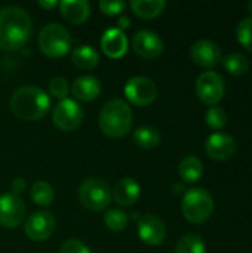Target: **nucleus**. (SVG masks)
Segmentation results:
<instances>
[{"label": "nucleus", "mask_w": 252, "mask_h": 253, "mask_svg": "<svg viewBox=\"0 0 252 253\" xmlns=\"http://www.w3.org/2000/svg\"><path fill=\"white\" fill-rule=\"evenodd\" d=\"M33 22L28 12L19 6L0 9V49L13 52L21 49L30 39Z\"/></svg>", "instance_id": "f257e3e1"}, {"label": "nucleus", "mask_w": 252, "mask_h": 253, "mask_svg": "<svg viewBox=\"0 0 252 253\" xmlns=\"http://www.w3.org/2000/svg\"><path fill=\"white\" fill-rule=\"evenodd\" d=\"M12 113L22 120L34 122L43 119L50 107V98L46 92L36 86H24L16 89L9 101Z\"/></svg>", "instance_id": "f03ea898"}, {"label": "nucleus", "mask_w": 252, "mask_h": 253, "mask_svg": "<svg viewBox=\"0 0 252 253\" xmlns=\"http://www.w3.org/2000/svg\"><path fill=\"white\" fill-rule=\"evenodd\" d=\"M100 127L110 138H122L132 127V110L122 99L108 101L100 113Z\"/></svg>", "instance_id": "7ed1b4c3"}, {"label": "nucleus", "mask_w": 252, "mask_h": 253, "mask_svg": "<svg viewBox=\"0 0 252 253\" xmlns=\"http://www.w3.org/2000/svg\"><path fill=\"white\" fill-rule=\"evenodd\" d=\"M181 212L189 222L203 224L214 212V199L205 188H192L183 197Z\"/></svg>", "instance_id": "20e7f679"}, {"label": "nucleus", "mask_w": 252, "mask_h": 253, "mask_svg": "<svg viewBox=\"0 0 252 253\" xmlns=\"http://www.w3.org/2000/svg\"><path fill=\"white\" fill-rule=\"evenodd\" d=\"M39 49L49 58H61L71 47L70 33L59 24H48L45 25L37 37Z\"/></svg>", "instance_id": "39448f33"}, {"label": "nucleus", "mask_w": 252, "mask_h": 253, "mask_svg": "<svg viewBox=\"0 0 252 253\" xmlns=\"http://www.w3.org/2000/svg\"><path fill=\"white\" fill-rule=\"evenodd\" d=\"M80 203L92 212L104 211L111 202V190L101 178H88L79 188Z\"/></svg>", "instance_id": "423d86ee"}, {"label": "nucleus", "mask_w": 252, "mask_h": 253, "mask_svg": "<svg viewBox=\"0 0 252 253\" xmlns=\"http://www.w3.org/2000/svg\"><path fill=\"white\" fill-rule=\"evenodd\" d=\"M224 90V79L215 71H205L196 80V95L203 104L209 107L217 105L223 99Z\"/></svg>", "instance_id": "0eeeda50"}, {"label": "nucleus", "mask_w": 252, "mask_h": 253, "mask_svg": "<svg viewBox=\"0 0 252 253\" xmlns=\"http://www.w3.org/2000/svg\"><path fill=\"white\" fill-rule=\"evenodd\" d=\"M52 120L55 126L62 132L76 130L83 122V110L73 99H61L52 113Z\"/></svg>", "instance_id": "6e6552de"}, {"label": "nucleus", "mask_w": 252, "mask_h": 253, "mask_svg": "<svg viewBox=\"0 0 252 253\" xmlns=\"http://www.w3.org/2000/svg\"><path fill=\"white\" fill-rule=\"evenodd\" d=\"M125 95L129 102L138 107H146L150 105L156 101L157 98V86L156 83L143 76H137L128 80L125 84Z\"/></svg>", "instance_id": "1a4fd4ad"}, {"label": "nucleus", "mask_w": 252, "mask_h": 253, "mask_svg": "<svg viewBox=\"0 0 252 253\" xmlns=\"http://www.w3.org/2000/svg\"><path fill=\"white\" fill-rule=\"evenodd\" d=\"M25 218V203L24 200L13 194L0 196V225L4 228H16L22 224Z\"/></svg>", "instance_id": "9d476101"}, {"label": "nucleus", "mask_w": 252, "mask_h": 253, "mask_svg": "<svg viewBox=\"0 0 252 253\" xmlns=\"http://www.w3.org/2000/svg\"><path fill=\"white\" fill-rule=\"evenodd\" d=\"M55 230V218L45 211L33 213L24 225L25 236L33 242H45L48 240Z\"/></svg>", "instance_id": "9b49d317"}, {"label": "nucleus", "mask_w": 252, "mask_h": 253, "mask_svg": "<svg viewBox=\"0 0 252 253\" xmlns=\"http://www.w3.org/2000/svg\"><path fill=\"white\" fill-rule=\"evenodd\" d=\"M205 151L212 160L226 162L236 154V141L229 133L217 132L206 139Z\"/></svg>", "instance_id": "f8f14e48"}, {"label": "nucleus", "mask_w": 252, "mask_h": 253, "mask_svg": "<svg viewBox=\"0 0 252 253\" xmlns=\"http://www.w3.org/2000/svg\"><path fill=\"white\" fill-rule=\"evenodd\" d=\"M132 47L138 56L144 59H154L162 53L163 42L157 33L150 30H141L134 36Z\"/></svg>", "instance_id": "ddd939ff"}, {"label": "nucleus", "mask_w": 252, "mask_h": 253, "mask_svg": "<svg viewBox=\"0 0 252 253\" xmlns=\"http://www.w3.org/2000/svg\"><path fill=\"white\" fill-rule=\"evenodd\" d=\"M190 56L193 62L202 68H214L217 67L223 56H221V49L217 43L211 40H198L193 43L190 49Z\"/></svg>", "instance_id": "4468645a"}, {"label": "nucleus", "mask_w": 252, "mask_h": 253, "mask_svg": "<svg viewBox=\"0 0 252 253\" xmlns=\"http://www.w3.org/2000/svg\"><path fill=\"white\" fill-rule=\"evenodd\" d=\"M138 236L149 246H159L166 239V227L160 218L144 215L138 221Z\"/></svg>", "instance_id": "2eb2a0df"}, {"label": "nucleus", "mask_w": 252, "mask_h": 253, "mask_svg": "<svg viewBox=\"0 0 252 253\" xmlns=\"http://www.w3.org/2000/svg\"><path fill=\"white\" fill-rule=\"evenodd\" d=\"M101 47L108 58L119 59L128 50V39L122 30L110 28L104 33L101 39Z\"/></svg>", "instance_id": "dca6fc26"}, {"label": "nucleus", "mask_w": 252, "mask_h": 253, "mask_svg": "<svg viewBox=\"0 0 252 253\" xmlns=\"http://www.w3.org/2000/svg\"><path fill=\"white\" fill-rule=\"evenodd\" d=\"M58 6L64 19L74 25L83 24L91 13V4L86 0H65Z\"/></svg>", "instance_id": "f3484780"}, {"label": "nucleus", "mask_w": 252, "mask_h": 253, "mask_svg": "<svg viewBox=\"0 0 252 253\" xmlns=\"http://www.w3.org/2000/svg\"><path fill=\"white\" fill-rule=\"evenodd\" d=\"M101 92V84L100 80L92 77V76H82L73 82L71 86V93L76 99L79 101H94L100 96Z\"/></svg>", "instance_id": "a211bd4d"}, {"label": "nucleus", "mask_w": 252, "mask_h": 253, "mask_svg": "<svg viewBox=\"0 0 252 253\" xmlns=\"http://www.w3.org/2000/svg\"><path fill=\"white\" fill-rule=\"evenodd\" d=\"M141 194V188L138 182L132 178H123L120 179L114 190H113V197L114 202L120 206H131L134 205Z\"/></svg>", "instance_id": "6ab92c4d"}, {"label": "nucleus", "mask_w": 252, "mask_h": 253, "mask_svg": "<svg viewBox=\"0 0 252 253\" xmlns=\"http://www.w3.org/2000/svg\"><path fill=\"white\" fill-rule=\"evenodd\" d=\"M71 61L79 70H94L100 62V56L92 46L83 44L73 50Z\"/></svg>", "instance_id": "aec40b11"}, {"label": "nucleus", "mask_w": 252, "mask_h": 253, "mask_svg": "<svg viewBox=\"0 0 252 253\" xmlns=\"http://www.w3.org/2000/svg\"><path fill=\"white\" fill-rule=\"evenodd\" d=\"M178 173L183 181L186 182H196L202 178L203 175V165L201 159L195 156H186L178 166Z\"/></svg>", "instance_id": "412c9836"}, {"label": "nucleus", "mask_w": 252, "mask_h": 253, "mask_svg": "<svg viewBox=\"0 0 252 253\" xmlns=\"http://www.w3.org/2000/svg\"><path fill=\"white\" fill-rule=\"evenodd\" d=\"M166 7L165 0H134L131 1V9L140 18L151 19L159 16Z\"/></svg>", "instance_id": "4be33fe9"}, {"label": "nucleus", "mask_w": 252, "mask_h": 253, "mask_svg": "<svg viewBox=\"0 0 252 253\" xmlns=\"http://www.w3.org/2000/svg\"><path fill=\"white\" fill-rule=\"evenodd\" d=\"M132 141L144 148V150H151L154 147L159 145L160 142V133L156 127H151V126H143V127H138L137 130H134L132 133Z\"/></svg>", "instance_id": "5701e85b"}, {"label": "nucleus", "mask_w": 252, "mask_h": 253, "mask_svg": "<svg viewBox=\"0 0 252 253\" xmlns=\"http://www.w3.org/2000/svg\"><path fill=\"white\" fill-rule=\"evenodd\" d=\"M175 253H206L205 240L195 233L186 234L178 240Z\"/></svg>", "instance_id": "b1692460"}, {"label": "nucleus", "mask_w": 252, "mask_h": 253, "mask_svg": "<svg viewBox=\"0 0 252 253\" xmlns=\"http://www.w3.org/2000/svg\"><path fill=\"white\" fill-rule=\"evenodd\" d=\"M223 67L226 68L227 73L232 76H245L250 70V62L248 58L242 53H230L221 59Z\"/></svg>", "instance_id": "393cba45"}, {"label": "nucleus", "mask_w": 252, "mask_h": 253, "mask_svg": "<svg viewBox=\"0 0 252 253\" xmlns=\"http://www.w3.org/2000/svg\"><path fill=\"white\" fill-rule=\"evenodd\" d=\"M30 197H31V200H33L36 205L46 208V206H49V205L53 202L55 194H53L52 187H50L48 182L39 181V182L33 184V187H31V190H30Z\"/></svg>", "instance_id": "a878e982"}, {"label": "nucleus", "mask_w": 252, "mask_h": 253, "mask_svg": "<svg viewBox=\"0 0 252 253\" xmlns=\"http://www.w3.org/2000/svg\"><path fill=\"white\" fill-rule=\"evenodd\" d=\"M104 222L111 231H123L129 224V216L120 209H110L104 215Z\"/></svg>", "instance_id": "bb28decb"}, {"label": "nucleus", "mask_w": 252, "mask_h": 253, "mask_svg": "<svg viewBox=\"0 0 252 253\" xmlns=\"http://www.w3.org/2000/svg\"><path fill=\"white\" fill-rule=\"evenodd\" d=\"M227 120H229L227 113L221 107H217V105L209 107L205 113V122L211 129H215V130L223 129L227 125Z\"/></svg>", "instance_id": "cd10ccee"}, {"label": "nucleus", "mask_w": 252, "mask_h": 253, "mask_svg": "<svg viewBox=\"0 0 252 253\" xmlns=\"http://www.w3.org/2000/svg\"><path fill=\"white\" fill-rule=\"evenodd\" d=\"M236 37L239 43L252 53V16L245 18L239 22L236 28Z\"/></svg>", "instance_id": "c85d7f7f"}, {"label": "nucleus", "mask_w": 252, "mask_h": 253, "mask_svg": "<svg viewBox=\"0 0 252 253\" xmlns=\"http://www.w3.org/2000/svg\"><path fill=\"white\" fill-rule=\"evenodd\" d=\"M49 92L55 98H64L65 99L67 93L70 92L68 82L64 77H53V79H50V82H49Z\"/></svg>", "instance_id": "c756f323"}, {"label": "nucleus", "mask_w": 252, "mask_h": 253, "mask_svg": "<svg viewBox=\"0 0 252 253\" xmlns=\"http://www.w3.org/2000/svg\"><path fill=\"white\" fill-rule=\"evenodd\" d=\"M100 9L104 15H119L122 13L125 9H126V3L122 1V0H117V1H108V0H102L100 1Z\"/></svg>", "instance_id": "7c9ffc66"}, {"label": "nucleus", "mask_w": 252, "mask_h": 253, "mask_svg": "<svg viewBox=\"0 0 252 253\" xmlns=\"http://www.w3.org/2000/svg\"><path fill=\"white\" fill-rule=\"evenodd\" d=\"M59 253H91V251L80 240L70 239V240L62 243V246L59 249Z\"/></svg>", "instance_id": "2f4dec72"}, {"label": "nucleus", "mask_w": 252, "mask_h": 253, "mask_svg": "<svg viewBox=\"0 0 252 253\" xmlns=\"http://www.w3.org/2000/svg\"><path fill=\"white\" fill-rule=\"evenodd\" d=\"M12 190H13V194H19L21 191L25 190V181L22 178H16L13 182H12Z\"/></svg>", "instance_id": "473e14b6"}, {"label": "nucleus", "mask_w": 252, "mask_h": 253, "mask_svg": "<svg viewBox=\"0 0 252 253\" xmlns=\"http://www.w3.org/2000/svg\"><path fill=\"white\" fill-rule=\"evenodd\" d=\"M59 3L55 1V0H50V1H45V0H40L39 1V6H42L43 9H53L55 6H58Z\"/></svg>", "instance_id": "72a5a7b5"}, {"label": "nucleus", "mask_w": 252, "mask_h": 253, "mask_svg": "<svg viewBox=\"0 0 252 253\" xmlns=\"http://www.w3.org/2000/svg\"><path fill=\"white\" fill-rule=\"evenodd\" d=\"M129 25V18L128 16H120V19H119V30H122L123 31V28H126Z\"/></svg>", "instance_id": "f704fd0d"}, {"label": "nucleus", "mask_w": 252, "mask_h": 253, "mask_svg": "<svg viewBox=\"0 0 252 253\" xmlns=\"http://www.w3.org/2000/svg\"><path fill=\"white\" fill-rule=\"evenodd\" d=\"M248 12H250V13L252 15V0L250 1V3H248Z\"/></svg>", "instance_id": "c9c22d12"}]
</instances>
